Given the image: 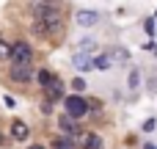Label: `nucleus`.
<instances>
[{"instance_id": "1", "label": "nucleus", "mask_w": 157, "mask_h": 149, "mask_svg": "<svg viewBox=\"0 0 157 149\" xmlns=\"http://www.w3.org/2000/svg\"><path fill=\"white\" fill-rule=\"evenodd\" d=\"M63 105H66V116H72V119H83V116L88 113V102H86L80 94H69V97L63 100Z\"/></svg>"}, {"instance_id": "2", "label": "nucleus", "mask_w": 157, "mask_h": 149, "mask_svg": "<svg viewBox=\"0 0 157 149\" xmlns=\"http://www.w3.org/2000/svg\"><path fill=\"white\" fill-rule=\"evenodd\" d=\"M33 75H36V72H33L30 64H14V66L8 69V77H11L14 83H30Z\"/></svg>"}, {"instance_id": "3", "label": "nucleus", "mask_w": 157, "mask_h": 149, "mask_svg": "<svg viewBox=\"0 0 157 149\" xmlns=\"http://www.w3.org/2000/svg\"><path fill=\"white\" fill-rule=\"evenodd\" d=\"M11 58H14V64H30L33 47L28 41H17V44H11Z\"/></svg>"}, {"instance_id": "4", "label": "nucleus", "mask_w": 157, "mask_h": 149, "mask_svg": "<svg viewBox=\"0 0 157 149\" xmlns=\"http://www.w3.org/2000/svg\"><path fill=\"white\" fill-rule=\"evenodd\" d=\"M55 11H58V3H55V0H36V3H33V14L39 17V22L47 19L50 14H55Z\"/></svg>"}, {"instance_id": "5", "label": "nucleus", "mask_w": 157, "mask_h": 149, "mask_svg": "<svg viewBox=\"0 0 157 149\" xmlns=\"http://www.w3.org/2000/svg\"><path fill=\"white\" fill-rule=\"evenodd\" d=\"M75 22H77L80 28H94V25L99 22V14L91 11V8H80V11L75 14Z\"/></svg>"}, {"instance_id": "6", "label": "nucleus", "mask_w": 157, "mask_h": 149, "mask_svg": "<svg viewBox=\"0 0 157 149\" xmlns=\"http://www.w3.org/2000/svg\"><path fill=\"white\" fill-rule=\"evenodd\" d=\"M11 135H14L17 141H25V138L30 135V127H28L22 119H14V122H11Z\"/></svg>"}, {"instance_id": "7", "label": "nucleus", "mask_w": 157, "mask_h": 149, "mask_svg": "<svg viewBox=\"0 0 157 149\" xmlns=\"http://www.w3.org/2000/svg\"><path fill=\"white\" fill-rule=\"evenodd\" d=\"M110 66H113V55H94V58H91V69L108 72Z\"/></svg>"}, {"instance_id": "8", "label": "nucleus", "mask_w": 157, "mask_h": 149, "mask_svg": "<svg viewBox=\"0 0 157 149\" xmlns=\"http://www.w3.org/2000/svg\"><path fill=\"white\" fill-rule=\"evenodd\" d=\"M36 80L41 83V88H47V91H50V88H52V83H55L58 77H55L50 69H39V72H36Z\"/></svg>"}, {"instance_id": "9", "label": "nucleus", "mask_w": 157, "mask_h": 149, "mask_svg": "<svg viewBox=\"0 0 157 149\" xmlns=\"http://www.w3.org/2000/svg\"><path fill=\"white\" fill-rule=\"evenodd\" d=\"M91 58H94V55H83V53H77V55L72 58V66L80 69V72H88V69H91Z\"/></svg>"}, {"instance_id": "10", "label": "nucleus", "mask_w": 157, "mask_h": 149, "mask_svg": "<svg viewBox=\"0 0 157 149\" xmlns=\"http://www.w3.org/2000/svg\"><path fill=\"white\" fill-rule=\"evenodd\" d=\"M83 149H102V138L97 133H88V138L83 141Z\"/></svg>"}, {"instance_id": "11", "label": "nucleus", "mask_w": 157, "mask_h": 149, "mask_svg": "<svg viewBox=\"0 0 157 149\" xmlns=\"http://www.w3.org/2000/svg\"><path fill=\"white\" fill-rule=\"evenodd\" d=\"M77 50H80L83 55H91V53L97 50V41H94V39H80V47H77Z\"/></svg>"}, {"instance_id": "12", "label": "nucleus", "mask_w": 157, "mask_h": 149, "mask_svg": "<svg viewBox=\"0 0 157 149\" xmlns=\"http://www.w3.org/2000/svg\"><path fill=\"white\" fill-rule=\"evenodd\" d=\"M52 149H75V138H69V135H61V138L52 144Z\"/></svg>"}, {"instance_id": "13", "label": "nucleus", "mask_w": 157, "mask_h": 149, "mask_svg": "<svg viewBox=\"0 0 157 149\" xmlns=\"http://www.w3.org/2000/svg\"><path fill=\"white\" fill-rule=\"evenodd\" d=\"M127 86H130L132 91H138V86H141V72H138V69H130V77H127Z\"/></svg>"}, {"instance_id": "14", "label": "nucleus", "mask_w": 157, "mask_h": 149, "mask_svg": "<svg viewBox=\"0 0 157 149\" xmlns=\"http://www.w3.org/2000/svg\"><path fill=\"white\" fill-rule=\"evenodd\" d=\"M6 58H11V44L6 39H0V61H6Z\"/></svg>"}, {"instance_id": "15", "label": "nucleus", "mask_w": 157, "mask_h": 149, "mask_svg": "<svg viewBox=\"0 0 157 149\" xmlns=\"http://www.w3.org/2000/svg\"><path fill=\"white\" fill-rule=\"evenodd\" d=\"M72 88H75V91H86V80H83V77H75V80H72Z\"/></svg>"}, {"instance_id": "16", "label": "nucleus", "mask_w": 157, "mask_h": 149, "mask_svg": "<svg viewBox=\"0 0 157 149\" xmlns=\"http://www.w3.org/2000/svg\"><path fill=\"white\" fill-rule=\"evenodd\" d=\"M144 28H146V33L152 36V33H155V17H149V19L144 22Z\"/></svg>"}, {"instance_id": "17", "label": "nucleus", "mask_w": 157, "mask_h": 149, "mask_svg": "<svg viewBox=\"0 0 157 149\" xmlns=\"http://www.w3.org/2000/svg\"><path fill=\"white\" fill-rule=\"evenodd\" d=\"M155 127H157V122H155V119H146V122H144V133H152Z\"/></svg>"}, {"instance_id": "18", "label": "nucleus", "mask_w": 157, "mask_h": 149, "mask_svg": "<svg viewBox=\"0 0 157 149\" xmlns=\"http://www.w3.org/2000/svg\"><path fill=\"white\" fill-rule=\"evenodd\" d=\"M41 113H52V102H44L41 105Z\"/></svg>"}, {"instance_id": "19", "label": "nucleus", "mask_w": 157, "mask_h": 149, "mask_svg": "<svg viewBox=\"0 0 157 149\" xmlns=\"http://www.w3.org/2000/svg\"><path fill=\"white\" fill-rule=\"evenodd\" d=\"M28 149H47V147H41V144H33V147H28Z\"/></svg>"}, {"instance_id": "20", "label": "nucleus", "mask_w": 157, "mask_h": 149, "mask_svg": "<svg viewBox=\"0 0 157 149\" xmlns=\"http://www.w3.org/2000/svg\"><path fill=\"white\" fill-rule=\"evenodd\" d=\"M144 149H157V147H155V144H146V147H144Z\"/></svg>"}, {"instance_id": "21", "label": "nucleus", "mask_w": 157, "mask_h": 149, "mask_svg": "<svg viewBox=\"0 0 157 149\" xmlns=\"http://www.w3.org/2000/svg\"><path fill=\"white\" fill-rule=\"evenodd\" d=\"M0 144H3V133H0Z\"/></svg>"}, {"instance_id": "22", "label": "nucleus", "mask_w": 157, "mask_h": 149, "mask_svg": "<svg viewBox=\"0 0 157 149\" xmlns=\"http://www.w3.org/2000/svg\"><path fill=\"white\" fill-rule=\"evenodd\" d=\"M155 17H157V14H155Z\"/></svg>"}]
</instances>
